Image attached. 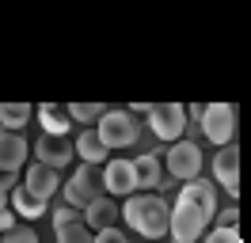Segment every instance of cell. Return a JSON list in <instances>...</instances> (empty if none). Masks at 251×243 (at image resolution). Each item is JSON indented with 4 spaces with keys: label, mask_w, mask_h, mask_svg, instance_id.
<instances>
[{
    "label": "cell",
    "mask_w": 251,
    "mask_h": 243,
    "mask_svg": "<svg viewBox=\"0 0 251 243\" xmlns=\"http://www.w3.org/2000/svg\"><path fill=\"white\" fill-rule=\"evenodd\" d=\"M76 156H80V160H84L88 167H95V164L107 167V164H110V160H107L110 148L103 145V141H99V133H95V129H84V133L76 137Z\"/></svg>",
    "instance_id": "cell-16"
},
{
    "label": "cell",
    "mask_w": 251,
    "mask_h": 243,
    "mask_svg": "<svg viewBox=\"0 0 251 243\" xmlns=\"http://www.w3.org/2000/svg\"><path fill=\"white\" fill-rule=\"evenodd\" d=\"M179 201H187V205H194V209H202L209 220L217 217V182L209 179H194L187 182V186H179Z\"/></svg>",
    "instance_id": "cell-11"
},
{
    "label": "cell",
    "mask_w": 251,
    "mask_h": 243,
    "mask_svg": "<svg viewBox=\"0 0 251 243\" xmlns=\"http://www.w3.org/2000/svg\"><path fill=\"white\" fill-rule=\"evenodd\" d=\"M114 217H122V213H118V205H114V197H110V194H99L92 205L84 209V224L95 228V236H99V232L114 228Z\"/></svg>",
    "instance_id": "cell-14"
},
{
    "label": "cell",
    "mask_w": 251,
    "mask_h": 243,
    "mask_svg": "<svg viewBox=\"0 0 251 243\" xmlns=\"http://www.w3.org/2000/svg\"><path fill=\"white\" fill-rule=\"evenodd\" d=\"M133 167H137V182H141V190H156L160 194V186H164V167H160L156 160V152H145V156H137L133 160Z\"/></svg>",
    "instance_id": "cell-17"
},
{
    "label": "cell",
    "mask_w": 251,
    "mask_h": 243,
    "mask_svg": "<svg viewBox=\"0 0 251 243\" xmlns=\"http://www.w3.org/2000/svg\"><path fill=\"white\" fill-rule=\"evenodd\" d=\"M205 243H240V232L236 228H213L205 236Z\"/></svg>",
    "instance_id": "cell-25"
},
{
    "label": "cell",
    "mask_w": 251,
    "mask_h": 243,
    "mask_svg": "<svg viewBox=\"0 0 251 243\" xmlns=\"http://www.w3.org/2000/svg\"><path fill=\"white\" fill-rule=\"evenodd\" d=\"M19 186V175H0V209L12 205V190Z\"/></svg>",
    "instance_id": "cell-23"
},
{
    "label": "cell",
    "mask_w": 251,
    "mask_h": 243,
    "mask_svg": "<svg viewBox=\"0 0 251 243\" xmlns=\"http://www.w3.org/2000/svg\"><path fill=\"white\" fill-rule=\"evenodd\" d=\"M213 182H217L225 194H240V148L236 145H225L213 156Z\"/></svg>",
    "instance_id": "cell-9"
},
{
    "label": "cell",
    "mask_w": 251,
    "mask_h": 243,
    "mask_svg": "<svg viewBox=\"0 0 251 243\" xmlns=\"http://www.w3.org/2000/svg\"><path fill=\"white\" fill-rule=\"evenodd\" d=\"M23 186H27L34 197L50 201V197L61 190V179H57V171H53V167H46V164H38V160H34V164L23 171Z\"/></svg>",
    "instance_id": "cell-12"
},
{
    "label": "cell",
    "mask_w": 251,
    "mask_h": 243,
    "mask_svg": "<svg viewBox=\"0 0 251 243\" xmlns=\"http://www.w3.org/2000/svg\"><path fill=\"white\" fill-rule=\"evenodd\" d=\"M149 129L160 137V141H172V145H179L183 141V133H187V110L179 103H160L149 110Z\"/></svg>",
    "instance_id": "cell-5"
},
{
    "label": "cell",
    "mask_w": 251,
    "mask_h": 243,
    "mask_svg": "<svg viewBox=\"0 0 251 243\" xmlns=\"http://www.w3.org/2000/svg\"><path fill=\"white\" fill-rule=\"evenodd\" d=\"M168 175L179 182H194L202 179V148L190 141V137H183L179 145H172L168 148Z\"/></svg>",
    "instance_id": "cell-4"
},
{
    "label": "cell",
    "mask_w": 251,
    "mask_h": 243,
    "mask_svg": "<svg viewBox=\"0 0 251 243\" xmlns=\"http://www.w3.org/2000/svg\"><path fill=\"white\" fill-rule=\"evenodd\" d=\"M31 122V103H0V125L4 133H19Z\"/></svg>",
    "instance_id": "cell-19"
},
{
    "label": "cell",
    "mask_w": 251,
    "mask_h": 243,
    "mask_svg": "<svg viewBox=\"0 0 251 243\" xmlns=\"http://www.w3.org/2000/svg\"><path fill=\"white\" fill-rule=\"evenodd\" d=\"M95 243H126V232L122 228H107V232H99Z\"/></svg>",
    "instance_id": "cell-27"
},
{
    "label": "cell",
    "mask_w": 251,
    "mask_h": 243,
    "mask_svg": "<svg viewBox=\"0 0 251 243\" xmlns=\"http://www.w3.org/2000/svg\"><path fill=\"white\" fill-rule=\"evenodd\" d=\"M103 186H107L110 197H133L141 194V182H137V167H133V160H110L107 167H103Z\"/></svg>",
    "instance_id": "cell-7"
},
{
    "label": "cell",
    "mask_w": 251,
    "mask_h": 243,
    "mask_svg": "<svg viewBox=\"0 0 251 243\" xmlns=\"http://www.w3.org/2000/svg\"><path fill=\"white\" fill-rule=\"evenodd\" d=\"M126 243H129V240H126Z\"/></svg>",
    "instance_id": "cell-29"
},
{
    "label": "cell",
    "mask_w": 251,
    "mask_h": 243,
    "mask_svg": "<svg viewBox=\"0 0 251 243\" xmlns=\"http://www.w3.org/2000/svg\"><path fill=\"white\" fill-rule=\"evenodd\" d=\"M61 190H65V205H73V209L84 213L95 197H99V194H95V167H88V164L76 167V175L65 182Z\"/></svg>",
    "instance_id": "cell-10"
},
{
    "label": "cell",
    "mask_w": 251,
    "mask_h": 243,
    "mask_svg": "<svg viewBox=\"0 0 251 243\" xmlns=\"http://www.w3.org/2000/svg\"><path fill=\"white\" fill-rule=\"evenodd\" d=\"M122 217L133 232H141L149 240H160L164 232H172V205L164 201L160 194H133L126 197Z\"/></svg>",
    "instance_id": "cell-1"
},
{
    "label": "cell",
    "mask_w": 251,
    "mask_h": 243,
    "mask_svg": "<svg viewBox=\"0 0 251 243\" xmlns=\"http://www.w3.org/2000/svg\"><path fill=\"white\" fill-rule=\"evenodd\" d=\"M53 243H95V232L84 220H76V224L53 228Z\"/></svg>",
    "instance_id": "cell-20"
},
{
    "label": "cell",
    "mask_w": 251,
    "mask_h": 243,
    "mask_svg": "<svg viewBox=\"0 0 251 243\" xmlns=\"http://www.w3.org/2000/svg\"><path fill=\"white\" fill-rule=\"evenodd\" d=\"M107 114V106L103 103H69V118L73 122H95Z\"/></svg>",
    "instance_id": "cell-21"
},
{
    "label": "cell",
    "mask_w": 251,
    "mask_h": 243,
    "mask_svg": "<svg viewBox=\"0 0 251 243\" xmlns=\"http://www.w3.org/2000/svg\"><path fill=\"white\" fill-rule=\"evenodd\" d=\"M4 243H38V232L34 228H12L4 236Z\"/></svg>",
    "instance_id": "cell-24"
},
{
    "label": "cell",
    "mask_w": 251,
    "mask_h": 243,
    "mask_svg": "<svg viewBox=\"0 0 251 243\" xmlns=\"http://www.w3.org/2000/svg\"><path fill=\"white\" fill-rule=\"evenodd\" d=\"M236 224H240V209H236V205L217 213V228H236Z\"/></svg>",
    "instance_id": "cell-26"
},
{
    "label": "cell",
    "mask_w": 251,
    "mask_h": 243,
    "mask_svg": "<svg viewBox=\"0 0 251 243\" xmlns=\"http://www.w3.org/2000/svg\"><path fill=\"white\" fill-rule=\"evenodd\" d=\"M205 224H209V217H205L202 209H194V205H187V201H175L172 205V240L175 243L202 240Z\"/></svg>",
    "instance_id": "cell-6"
},
{
    "label": "cell",
    "mask_w": 251,
    "mask_h": 243,
    "mask_svg": "<svg viewBox=\"0 0 251 243\" xmlns=\"http://www.w3.org/2000/svg\"><path fill=\"white\" fill-rule=\"evenodd\" d=\"M34 160L46 164V167H53V171H61V167H69L73 160H76V141L42 133L38 141H34Z\"/></svg>",
    "instance_id": "cell-8"
},
{
    "label": "cell",
    "mask_w": 251,
    "mask_h": 243,
    "mask_svg": "<svg viewBox=\"0 0 251 243\" xmlns=\"http://www.w3.org/2000/svg\"><path fill=\"white\" fill-rule=\"evenodd\" d=\"M76 220H84V213H80V209H73V205H57V209H53V228L76 224Z\"/></svg>",
    "instance_id": "cell-22"
},
{
    "label": "cell",
    "mask_w": 251,
    "mask_h": 243,
    "mask_svg": "<svg viewBox=\"0 0 251 243\" xmlns=\"http://www.w3.org/2000/svg\"><path fill=\"white\" fill-rule=\"evenodd\" d=\"M95 133H99V141L107 148H129L141 137V125H137V118L129 110H107L99 118V125H95Z\"/></svg>",
    "instance_id": "cell-2"
},
{
    "label": "cell",
    "mask_w": 251,
    "mask_h": 243,
    "mask_svg": "<svg viewBox=\"0 0 251 243\" xmlns=\"http://www.w3.org/2000/svg\"><path fill=\"white\" fill-rule=\"evenodd\" d=\"M12 209L16 217H27V220H38V217H46V201L42 197H34L23 182H19L16 190H12Z\"/></svg>",
    "instance_id": "cell-18"
},
{
    "label": "cell",
    "mask_w": 251,
    "mask_h": 243,
    "mask_svg": "<svg viewBox=\"0 0 251 243\" xmlns=\"http://www.w3.org/2000/svg\"><path fill=\"white\" fill-rule=\"evenodd\" d=\"M202 133L209 145H236V106L232 103H209L205 106V118H202Z\"/></svg>",
    "instance_id": "cell-3"
},
{
    "label": "cell",
    "mask_w": 251,
    "mask_h": 243,
    "mask_svg": "<svg viewBox=\"0 0 251 243\" xmlns=\"http://www.w3.org/2000/svg\"><path fill=\"white\" fill-rule=\"evenodd\" d=\"M27 141L23 133H4L0 129V175H19V167L27 164Z\"/></svg>",
    "instance_id": "cell-13"
},
{
    "label": "cell",
    "mask_w": 251,
    "mask_h": 243,
    "mask_svg": "<svg viewBox=\"0 0 251 243\" xmlns=\"http://www.w3.org/2000/svg\"><path fill=\"white\" fill-rule=\"evenodd\" d=\"M38 125H42V133H50V137H69V125H73L69 106L42 103V106H38Z\"/></svg>",
    "instance_id": "cell-15"
},
{
    "label": "cell",
    "mask_w": 251,
    "mask_h": 243,
    "mask_svg": "<svg viewBox=\"0 0 251 243\" xmlns=\"http://www.w3.org/2000/svg\"><path fill=\"white\" fill-rule=\"evenodd\" d=\"M12 228H16V209H12V205H4V209H0V232L8 236Z\"/></svg>",
    "instance_id": "cell-28"
}]
</instances>
